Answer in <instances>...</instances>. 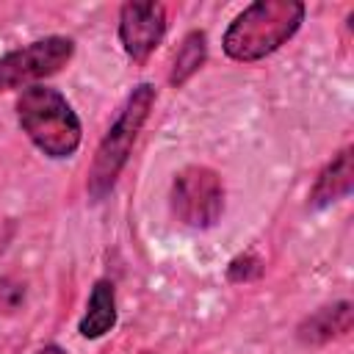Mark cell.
Segmentation results:
<instances>
[{
  "instance_id": "obj_1",
  "label": "cell",
  "mask_w": 354,
  "mask_h": 354,
  "mask_svg": "<svg viewBox=\"0 0 354 354\" xmlns=\"http://www.w3.org/2000/svg\"><path fill=\"white\" fill-rule=\"evenodd\" d=\"M304 14L307 8L299 0L249 3L224 30V39H221L224 55L238 64H257L268 58L299 33Z\"/></svg>"
},
{
  "instance_id": "obj_3",
  "label": "cell",
  "mask_w": 354,
  "mask_h": 354,
  "mask_svg": "<svg viewBox=\"0 0 354 354\" xmlns=\"http://www.w3.org/2000/svg\"><path fill=\"white\" fill-rule=\"evenodd\" d=\"M155 97L158 94H155L152 83H138L127 94L124 105L119 108V113L111 122L102 141L97 144V152H94V160L88 166V177H86V191H88L91 202H102L113 191L122 169L130 160V149H133L144 122L149 119Z\"/></svg>"
},
{
  "instance_id": "obj_11",
  "label": "cell",
  "mask_w": 354,
  "mask_h": 354,
  "mask_svg": "<svg viewBox=\"0 0 354 354\" xmlns=\"http://www.w3.org/2000/svg\"><path fill=\"white\" fill-rule=\"evenodd\" d=\"M263 274V260L252 252H243V254H235L227 266V279L241 285V282H252Z\"/></svg>"
},
{
  "instance_id": "obj_5",
  "label": "cell",
  "mask_w": 354,
  "mask_h": 354,
  "mask_svg": "<svg viewBox=\"0 0 354 354\" xmlns=\"http://www.w3.org/2000/svg\"><path fill=\"white\" fill-rule=\"evenodd\" d=\"M75 55L69 36H44L0 55V91L39 86V80L61 72Z\"/></svg>"
},
{
  "instance_id": "obj_12",
  "label": "cell",
  "mask_w": 354,
  "mask_h": 354,
  "mask_svg": "<svg viewBox=\"0 0 354 354\" xmlns=\"http://www.w3.org/2000/svg\"><path fill=\"white\" fill-rule=\"evenodd\" d=\"M36 354H66V351H64L58 343H50V346H44V348H39Z\"/></svg>"
},
{
  "instance_id": "obj_2",
  "label": "cell",
  "mask_w": 354,
  "mask_h": 354,
  "mask_svg": "<svg viewBox=\"0 0 354 354\" xmlns=\"http://www.w3.org/2000/svg\"><path fill=\"white\" fill-rule=\"evenodd\" d=\"M17 124L50 160H66L80 149L83 124L72 102L53 86H28L17 97Z\"/></svg>"
},
{
  "instance_id": "obj_8",
  "label": "cell",
  "mask_w": 354,
  "mask_h": 354,
  "mask_svg": "<svg viewBox=\"0 0 354 354\" xmlns=\"http://www.w3.org/2000/svg\"><path fill=\"white\" fill-rule=\"evenodd\" d=\"M351 147H343L315 177L310 188V207L321 210L332 202H340L354 188V163H351Z\"/></svg>"
},
{
  "instance_id": "obj_4",
  "label": "cell",
  "mask_w": 354,
  "mask_h": 354,
  "mask_svg": "<svg viewBox=\"0 0 354 354\" xmlns=\"http://www.w3.org/2000/svg\"><path fill=\"white\" fill-rule=\"evenodd\" d=\"M171 213L191 230H210L224 213V183L216 169L191 163L171 180Z\"/></svg>"
},
{
  "instance_id": "obj_10",
  "label": "cell",
  "mask_w": 354,
  "mask_h": 354,
  "mask_svg": "<svg viewBox=\"0 0 354 354\" xmlns=\"http://www.w3.org/2000/svg\"><path fill=\"white\" fill-rule=\"evenodd\" d=\"M207 61V36L205 30H191L185 33L177 55H174V64H171V72H169V83L174 88L185 86Z\"/></svg>"
},
{
  "instance_id": "obj_6",
  "label": "cell",
  "mask_w": 354,
  "mask_h": 354,
  "mask_svg": "<svg viewBox=\"0 0 354 354\" xmlns=\"http://www.w3.org/2000/svg\"><path fill=\"white\" fill-rule=\"evenodd\" d=\"M166 36V8L155 0H130L119 8V44L133 61H147Z\"/></svg>"
},
{
  "instance_id": "obj_9",
  "label": "cell",
  "mask_w": 354,
  "mask_h": 354,
  "mask_svg": "<svg viewBox=\"0 0 354 354\" xmlns=\"http://www.w3.org/2000/svg\"><path fill=\"white\" fill-rule=\"evenodd\" d=\"M113 326H116V288L111 279H97L88 293L86 313L77 321V332L86 340H100Z\"/></svg>"
},
{
  "instance_id": "obj_7",
  "label": "cell",
  "mask_w": 354,
  "mask_h": 354,
  "mask_svg": "<svg viewBox=\"0 0 354 354\" xmlns=\"http://www.w3.org/2000/svg\"><path fill=\"white\" fill-rule=\"evenodd\" d=\"M351 326H354L351 301H335V304H326V307L310 313L307 318H301L296 326V340L304 346H324L335 337L348 335Z\"/></svg>"
}]
</instances>
